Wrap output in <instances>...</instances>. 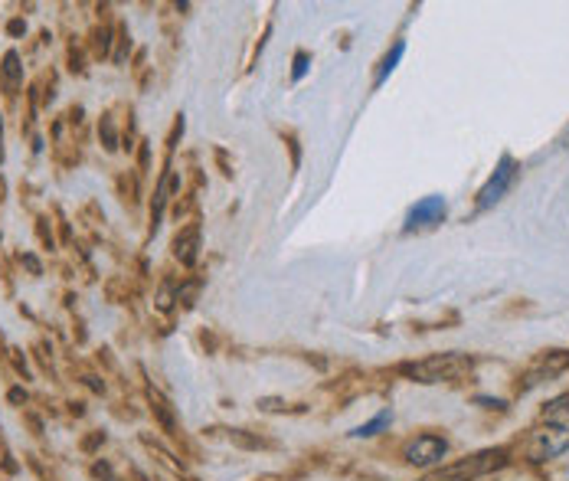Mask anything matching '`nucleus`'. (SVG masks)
<instances>
[{
	"label": "nucleus",
	"mask_w": 569,
	"mask_h": 481,
	"mask_svg": "<svg viewBox=\"0 0 569 481\" xmlns=\"http://www.w3.org/2000/svg\"><path fill=\"white\" fill-rule=\"evenodd\" d=\"M510 462L508 449H484L478 455L461 458V462H452V465H442V469L429 471L422 481H474L481 475H491V471L504 469Z\"/></svg>",
	"instance_id": "f257e3e1"
},
{
	"label": "nucleus",
	"mask_w": 569,
	"mask_h": 481,
	"mask_svg": "<svg viewBox=\"0 0 569 481\" xmlns=\"http://www.w3.org/2000/svg\"><path fill=\"white\" fill-rule=\"evenodd\" d=\"M468 367H471V360L465 354H435V357L416 360V364H403L399 370L412 383H442V380L461 377Z\"/></svg>",
	"instance_id": "f03ea898"
},
{
	"label": "nucleus",
	"mask_w": 569,
	"mask_h": 481,
	"mask_svg": "<svg viewBox=\"0 0 569 481\" xmlns=\"http://www.w3.org/2000/svg\"><path fill=\"white\" fill-rule=\"evenodd\" d=\"M569 449V426L563 422H546L530 435V445H527V455L530 462H546V458H557Z\"/></svg>",
	"instance_id": "7ed1b4c3"
},
{
	"label": "nucleus",
	"mask_w": 569,
	"mask_h": 481,
	"mask_svg": "<svg viewBox=\"0 0 569 481\" xmlns=\"http://www.w3.org/2000/svg\"><path fill=\"white\" fill-rule=\"evenodd\" d=\"M517 173H520V164L510 154H501V160H497V167L494 173L488 177V184L481 187V194H478V210H491L497 200L504 197L510 190V184L517 180Z\"/></svg>",
	"instance_id": "20e7f679"
},
{
	"label": "nucleus",
	"mask_w": 569,
	"mask_h": 481,
	"mask_svg": "<svg viewBox=\"0 0 569 481\" xmlns=\"http://www.w3.org/2000/svg\"><path fill=\"white\" fill-rule=\"evenodd\" d=\"M445 455H448V439H442V435H419V439H412L403 449V458L409 465H419V469H432Z\"/></svg>",
	"instance_id": "39448f33"
},
{
	"label": "nucleus",
	"mask_w": 569,
	"mask_h": 481,
	"mask_svg": "<svg viewBox=\"0 0 569 481\" xmlns=\"http://www.w3.org/2000/svg\"><path fill=\"white\" fill-rule=\"evenodd\" d=\"M445 210H448L445 197H425V200H419V203L406 213V233L442 223V220H445Z\"/></svg>",
	"instance_id": "423d86ee"
},
{
	"label": "nucleus",
	"mask_w": 569,
	"mask_h": 481,
	"mask_svg": "<svg viewBox=\"0 0 569 481\" xmlns=\"http://www.w3.org/2000/svg\"><path fill=\"white\" fill-rule=\"evenodd\" d=\"M20 79H23V66H20L17 50H10L7 56H3V66H0V86H3V95H13L17 86H20Z\"/></svg>",
	"instance_id": "0eeeda50"
},
{
	"label": "nucleus",
	"mask_w": 569,
	"mask_h": 481,
	"mask_svg": "<svg viewBox=\"0 0 569 481\" xmlns=\"http://www.w3.org/2000/svg\"><path fill=\"white\" fill-rule=\"evenodd\" d=\"M197 243H200V226H186L184 233L173 239V252H177V259L184 262V265H193V259H197Z\"/></svg>",
	"instance_id": "6e6552de"
},
{
	"label": "nucleus",
	"mask_w": 569,
	"mask_h": 481,
	"mask_svg": "<svg viewBox=\"0 0 569 481\" xmlns=\"http://www.w3.org/2000/svg\"><path fill=\"white\" fill-rule=\"evenodd\" d=\"M171 190H173V171H164L161 184H157V194H154V203H151V223H154V229H157L161 213L167 207V200H171Z\"/></svg>",
	"instance_id": "1a4fd4ad"
},
{
	"label": "nucleus",
	"mask_w": 569,
	"mask_h": 481,
	"mask_svg": "<svg viewBox=\"0 0 569 481\" xmlns=\"http://www.w3.org/2000/svg\"><path fill=\"white\" fill-rule=\"evenodd\" d=\"M403 53H406V43H403V39H399V43H393V50L386 53V59L380 62V73H376V82H373V86L380 88V86L386 82V79H389V73L396 69V62L403 59Z\"/></svg>",
	"instance_id": "9d476101"
},
{
	"label": "nucleus",
	"mask_w": 569,
	"mask_h": 481,
	"mask_svg": "<svg viewBox=\"0 0 569 481\" xmlns=\"http://www.w3.org/2000/svg\"><path fill=\"white\" fill-rule=\"evenodd\" d=\"M389 422H393V413H389V409H383V413H376V416H373L370 422L357 426V429L350 432V435H354V439H370V435H376L380 429H386Z\"/></svg>",
	"instance_id": "9b49d317"
},
{
	"label": "nucleus",
	"mask_w": 569,
	"mask_h": 481,
	"mask_svg": "<svg viewBox=\"0 0 569 481\" xmlns=\"http://www.w3.org/2000/svg\"><path fill=\"white\" fill-rule=\"evenodd\" d=\"M543 416H546V422H563V426H569V393L550 399Z\"/></svg>",
	"instance_id": "f8f14e48"
},
{
	"label": "nucleus",
	"mask_w": 569,
	"mask_h": 481,
	"mask_svg": "<svg viewBox=\"0 0 569 481\" xmlns=\"http://www.w3.org/2000/svg\"><path fill=\"white\" fill-rule=\"evenodd\" d=\"M305 73H308V53H298V56H295V73H291V79L298 82V79H301Z\"/></svg>",
	"instance_id": "ddd939ff"
},
{
	"label": "nucleus",
	"mask_w": 569,
	"mask_h": 481,
	"mask_svg": "<svg viewBox=\"0 0 569 481\" xmlns=\"http://www.w3.org/2000/svg\"><path fill=\"white\" fill-rule=\"evenodd\" d=\"M23 262H26V269L33 272V275H39V262H37V259H33V256H26V259H23Z\"/></svg>",
	"instance_id": "4468645a"
}]
</instances>
